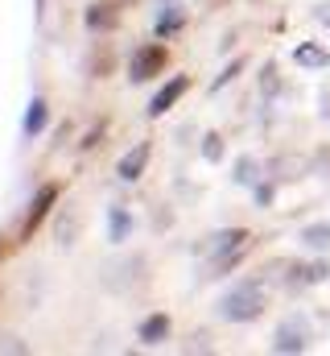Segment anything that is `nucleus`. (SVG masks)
Segmentation results:
<instances>
[{
	"label": "nucleus",
	"mask_w": 330,
	"mask_h": 356,
	"mask_svg": "<svg viewBox=\"0 0 330 356\" xmlns=\"http://www.w3.org/2000/svg\"><path fill=\"white\" fill-rule=\"evenodd\" d=\"M260 307H264V298H260V290H256L252 282L236 286V290L223 298V315H227V319H252Z\"/></svg>",
	"instance_id": "nucleus-1"
},
{
	"label": "nucleus",
	"mask_w": 330,
	"mask_h": 356,
	"mask_svg": "<svg viewBox=\"0 0 330 356\" xmlns=\"http://www.w3.org/2000/svg\"><path fill=\"white\" fill-rule=\"evenodd\" d=\"M165 71V46H141L137 54H132V63H128V75L141 83V79H153V75H162Z\"/></svg>",
	"instance_id": "nucleus-2"
},
{
	"label": "nucleus",
	"mask_w": 330,
	"mask_h": 356,
	"mask_svg": "<svg viewBox=\"0 0 330 356\" xmlns=\"http://www.w3.org/2000/svg\"><path fill=\"white\" fill-rule=\"evenodd\" d=\"M54 199H58V191H54V186H42V191H37V199H33V203H29V211H25L21 236H29V232L46 220V211H50V203H54Z\"/></svg>",
	"instance_id": "nucleus-3"
},
{
	"label": "nucleus",
	"mask_w": 330,
	"mask_h": 356,
	"mask_svg": "<svg viewBox=\"0 0 330 356\" xmlns=\"http://www.w3.org/2000/svg\"><path fill=\"white\" fill-rule=\"evenodd\" d=\"M186 88H190V79H186V75H173V83H169V88H162L157 95H153L149 112H153V116H162L165 108H173V104H177V95H182Z\"/></svg>",
	"instance_id": "nucleus-4"
},
{
	"label": "nucleus",
	"mask_w": 330,
	"mask_h": 356,
	"mask_svg": "<svg viewBox=\"0 0 330 356\" xmlns=\"http://www.w3.org/2000/svg\"><path fill=\"white\" fill-rule=\"evenodd\" d=\"M145 162H149V141H141L132 154H124L120 158V178L124 182H132V178H141V170H145Z\"/></svg>",
	"instance_id": "nucleus-5"
},
{
	"label": "nucleus",
	"mask_w": 330,
	"mask_h": 356,
	"mask_svg": "<svg viewBox=\"0 0 330 356\" xmlns=\"http://www.w3.org/2000/svg\"><path fill=\"white\" fill-rule=\"evenodd\" d=\"M165 336H169V319H165V315H149V319L141 323V340H145V344H162Z\"/></svg>",
	"instance_id": "nucleus-6"
},
{
	"label": "nucleus",
	"mask_w": 330,
	"mask_h": 356,
	"mask_svg": "<svg viewBox=\"0 0 330 356\" xmlns=\"http://www.w3.org/2000/svg\"><path fill=\"white\" fill-rule=\"evenodd\" d=\"M302 241H306L310 249H330V224H310V228L302 232Z\"/></svg>",
	"instance_id": "nucleus-7"
},
{
	"label": "nucleus",
	"mask_w": 330,
	"mask_h": 356,
	"mask_svg": "<svg viewBox=\"0 0 330 356\" xmlns=\"http://www.w3.org/2000/svg\"><path fill=\"white\" fill-rule=\"evenodd\" d=\"M42 129H46V99H33L25 116V133H42Z\"/></svg>",
	"instance_id": "nucleus-8"
},
{
	"label": "nucleus",
	"mask_w": 330,
	"mask_h": 356,
	"mask_svg": "<svg viewBox=\"0 0 330 356\" xmlns=\"http://www.w3.org/2000/svg\"><path fill=\"white\" fill-rule=\"evenodd\" d=\"M124 228H128V216H124V211H116V216H112V236L120 241V236H124Z\"/></svg>",
	"instance_id": "nucleus-9"
},
{
	"label": "nucleus",
	"mask_w": 330,
	"mask_h": 356,
	"mask_svg": "<svg viewBox=\"0 0 330 356\" xmlns=\"http://www.w3.org/2000/svg\"><path fill=\"white\" fill-rule=\"evenodd\" d=\"M207 158H219V137H207Z\"/></svg>",
	"instance_id": "nucleus-10"
}]
</instances>
